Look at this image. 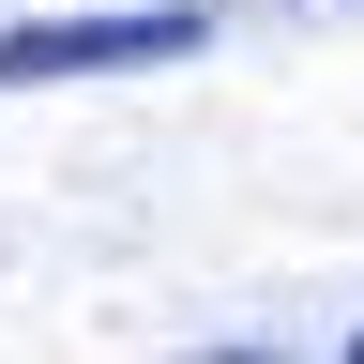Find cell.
<instances>
[{"label":"cell","mask_w":364,"mask_h":364,"mask_svg":"<svg viewBox=\"0 0 364 364\" xmlns=\"http://www.w3.org/2000/svg\"><path fill=\"white\" fill-rule=\"evenodd\" d=\"M198 0H136V16H46V31H0V76H136V61H182Z\"/></svg>","instance_id":"6da1fadb"},{"label":"cell","mask_w":364,"mask_h":364,"mask_svg":"<svg viewBox=\"0 0 364 364\" xmlns=\"http://www.w3.org/2000/svg\"><path fill=\"white\" fill-rule=\"evenodd\" d=\"M182 364H289V349H182Z\"/></svg>","instance_id":"7a4b0ae2"},{"label":"cell","mask_w":364,"mask_h":364,"mask_svg":"<svg viewBox=\"0 0 364 364\" xmlns=\"http://www.w3.org/2000/svg\"><path fill=\"white\" fill-rule=\"evenodd\" d=\"M349 364H364V334H349Z\"/></svg>","instance_id":"3957f363"}]
</instances>
